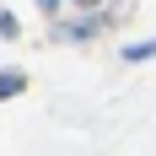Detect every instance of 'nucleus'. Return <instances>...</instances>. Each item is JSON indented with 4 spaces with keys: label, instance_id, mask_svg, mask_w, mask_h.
Segmentation results:
<instances>
[{
    "label": "nucleus",
    "instance_id": "3",
    "mask_svg": "<svg viewBox=\"0 0 156 156\" xmlns=\"http://www.w3.org/2000/svg\"><path fill=\"white\" fill-rule=\"evenodd\" d=\"M0 38H16V16L11 11H0Z\"/></svg>",
    "mask_w": 156,
    "mask_h": 156
},
{
    "label": "nucleus",
    "instance_id": "4",
    "mask_svg": "<svg viewBox=\"0 0 156 156\" xmlns=\"http://www.w3.org/2000/svg\"><path fill=\"white\" fill-rule=\"evenodd\" d=\"M81 5H97V0H81Z\"/></svg>",
    "mask_w": 156,
    "mask_h": 156
},
{
    "label": "nucleus",
    "instance_id": "2",
    "mask_svg": "<svg viewBox=\"0 0 156 156\" xmlns=\"http://www.w3.org/2000/svg\"><path fill=\"white\" fill-rule=\"evenodd\" d=\"M151 54H156V38H151V43H129V48H124V59H151Z\"/></svg>",
    "mask_w": 156,
    "mask_h": 156
},
{
    "label": "nucleus",
    "instance_id": "1",
    "mask_svg": "<svg viewBox=\"0 0 156 156\" xmlns=\"http://www.w3.org/2000/svg\"><path fill=\"white\" fill-rule=\"evenodd\" d=\"M22 86H27V76H22V70H0V102H5V97H16Z\"/></svg>",
    "mask_w": 156,
    "mask_h": 156
}]
</instances>
